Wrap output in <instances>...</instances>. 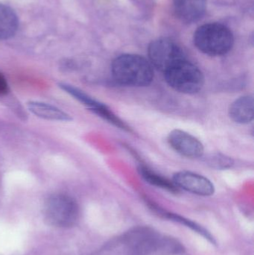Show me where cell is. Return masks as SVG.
Here are the masks:
<instances>
[{
    "mask_svg": "<svg viewBox=\"0 0 254 255\" xmlns=\"http://www.w3.org/2000/svg\"><path fill=\"white\" fill-rule=\"evenodd\" d=\"M111 72L118 83L126 86H148L154 79L151 63L143 56L134 54L117 57L112 63Z\"/></svg>",
    "mask_w": 254,
    "mask_h": 255,
    "instance_id": "6da1fadb",
    "label": "cell"
},
{
    "mask_svg": "<svg viewBox=\"0 0 254 255\" xmlns=\"http://www.w3.org/2000/svg\"><path fill=\"white\" fill-rule=\"evenodd\" d=\"M234 43V35L230 28L217 22L204 24L194 34L195 46L210 56H221L228 53Z\"/></svg>",
    "mask_w": 254,
    "mask_h": 255,
    "instance_id": "7a4b0ae2",
    "label": "cell"
},
{
    "mask_svg": "<svg viewBox=\"0 0 254 255\" xmlns=\"http://www.w3.org/2000/svg\"><path fill=\"white\" fill-rule=\"evenodd\" d=\"M44 214L49 224L55 227L70 228L79 221L80 210L73 197L58 193L47 199L45 204Z\"/></svg>",
    "mask_w": 254,
    "mask_h": 255,
    "instance_id": "3957f363",
    "label": "cell"
},
{
    "mask_svg": "<svg viewBox=\"0 0 254 255\" xmlns=\"http://www.w3.org/2000/svg\"><path fill=\"white\" fill-rule=\"evenodd\" d=\"M164 74L168 85L182 94H196L204 86L202 72L195 64L186 60L176 64Z\"/></svg>",
    "mask_w": 254,
    "mask_h": 255,
    "instance_id": "277c9868",
    "label": "cell"
},
{
    "mask_svg": "<svg viewBox=\"0 0 254 255\" xmlns=\"http://www.w3.org/2000/svg\"><path fill=\"white\" fill-rule=\"evenodd\" d=\"M149 57L152 67L164 73L176 64L186 60L180 46L167 38L152 41L149 46Z\"/></svg>",
    "mask_w": 254,
    "mask_h": 255,
    "instance_id": "5b68a950",
    "label": "cell"
},
{
    "mask_svg": "<svg viewBox=\"0 0 254 255\" xmlns=\"http://www.w3.org/2000/svg\"><path fill=\"white\" fill-rule=\"evenodd\" d=\"M173 182L181 188L198 196H212L215 192L213 183L203 175L188 171H180L173 175Z\"/></svg>",
    "mask_w": 254,
    "mask_h": 255,
    "instance_id": "8992f818",
    "label": "cell"
},
{
    "mask_svg": "<svg viewBox=\"0 0 254 255\" xmlns=\"http://www.w3.org/2000/svg\"><path fill=\"white\" fill-rule=\"evenodd\" d=\"M168 142L173 149L185 157L197 158L204 154V145L201 141L184 130H171L168 136Z\"/></svg>",
    "mask_w": 254,
    "mask_h": 255,
    "instance_id": "52a82bcc",
    "label": "cell"
},
{
    "mask_svg": "<svg viewBox=\"0 0 254 255\" xmlns=\"http://www.w3.org/2000/svg\"><path fill=\"white\" fill-rule=\"evenodd\" d=\"M172 6L174 14L180 20L192 23L204 16L207 0H172Z\"/></svg>",
    "mask_w": 254,
    "mask_h": 255,
    "instance_id": "ba28073f",
    "label": "cell"
},
{
    "mask_svg": "<svg viewBox=\"0 0 254 255\" xmlns=\"http://www.w3.org/2000/svg\"><path fill=\"white\" fill-rule=\"evenodd\" d=\"M28 111L40 119L58 122H69L72 121L70 115L56 106L38 101H31L27 104Z\"/></svg>",
    "mask_w": 254,
    "mask_h": 255,
    "instance_id": "9c48e42d",
    "label": "cell"
},
{
    "mask_svg": "<svg viewBox=\"0 0 254 255\" xmlns=\"http://www.w3.org/2000/svg\"><path fill=\"white\" fill-rule=\"evenodd\" d=\"M254 98L252 96L240 97L232 103L229 116L238 124H248L254 119Z\"/></svg>",
    "mask_w": 254,
    "mask_h": 255,
    "instance_id": "30bf717a",
    "label": "cell"
},
{
    "mask_svg": "<svg viewBox=\"0 0 254 255\" xmlns=\"http://www.w3.org/2000/svg\"><path fill=\"white\" fill-rule=\"evenodd\" d=\"M17 28L16 13L8 6L0 4V40H7L13 37Z\"/></svg>",
    "mask_w": 254,
    "mask_h": 255,
    "instance_id": "8fae6325",
    "label": "cell"
},
{
    "mask_svg": "<svg viewBox=\"0 0 254 255\" xmlns=\"http://www.w3.org/2000/svg\"><path fill=\"white\" fill-rule=\"evenodd\" d=\"M138 171L142 178L146 182L149 183L152 185L156 186V187L164 189V190L171 192V193H175L178 192L179 189L173 181H169L167 178L158 175L156 172L151 170L149 168L140 166H139Z\"/></svg>",
    "mask_w": 254,
    "mask_h": 255,
    "instance_id": "7c38bea8",
    "label": "cell"
},
{
    "mask_svg": "<svg viewBox=\"0 0 254 255\" xmlns=\"http://www.w3.org/2000/svg\"><path fill=\"white\" fill-rule=\"evenodd\" d=\"M60 88L65 91L69 95L76 99L78 101L80 102L82 104L89 109V110L95 109V108L99 107L102 103H99L97 100H94L92 97H89L86 93L82 91L79 88H76L73 85H69L67 83L59 84Z\"/></svg>",
    "mask_w": 254,
    "mask_h": 255,
    "instance_id": "4fadbf2b",
    "label": "cell"
},
{
    "mask_svg": "<svg viewBox=\"0 0 254 255\" xmlns=\"http://www.w3.org/2000/svg\"><path fill=\"white\" fill-rule=\"evenodd\" d=\"M163 215H164V217H167V218L169 219V220H174V221L177 222V223H180V224L187 226L188 228H190L192 230L202 235L203 237H204L206 239L208 240L212 244H216V241H215L214 238L212 237V235L207 231H206L204 228L200 226L199 225L196 224V223H193V222L190 221V220H187V219H185L184 217L177 215V214L164 213Z\"/></svg>",
    "mask_w": 254,
    "mask_h": 255,
    "instance_id": "5bb4252c",
    "label": "cell"
},
{
    "mask_svg": "<svg viewBox=\"0 0 254 255\" xmlns=\"http://www.w3.org/2000/svg\"><path fill=\"white\" fill-rule=\"evenodd\" d=\"M91 112H93L95 115H98L100 118L104 119V121H107L110 124H113L115 127L123 129L125 130H130L128 127H127L126 124H124L119 118L116 116L107 106H104V104L100 106L99 107L95 108V109L90 110Z\"/></svg>",
    "mask_w": 254,
    "mask_h": 255,
    "instance_id": "9a60e30c",
    "label": "cell"
},
{
    "mask_svg": "<svg viewBox=\"0 0 254 255\" xmlns=\"http://www.w3.org/2000/svg\"><path fill=\"white\" fill-rule=\"evenodd\" d=\"M210 163L215 167L222 168H228L231 167V165L233 164L232 160L229 157H225V156L222 155V154H217V155L213 156L210 157Z\"/></svg>",
    "mask_w": 254,
    "mask_h": 255,
    "instance_id": "2e32d148",
    "label": "cell"
},
{
    "mask_svg": "<svg viewBox=\"0 0 254 255\" xmlns=\"http://www.w3.org/2000/svg\"><path fill=\"white\" fill-rule=\"evenodd\" d=\"M8 91L9 86L7 79L3 76L2 73H0V96L6 95Z\"/></svg>",
    "mask_w": 254,
    "mask_h": 255,
    "instance_id": "e0dca14e",
    "label": "cell"
}]
</instances>
